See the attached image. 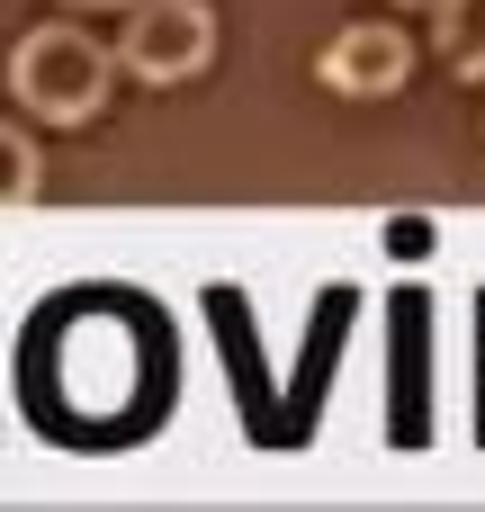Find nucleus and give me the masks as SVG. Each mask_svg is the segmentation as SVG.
Here are the masks:
<instances>
[{
    "label": "nucleus",
    "instance_id": "obj_3",
    "mask_svg": "<svg viewBox=\"0 0 485 512\" xmlns=\"http://www.w3.org/2000/svg\"><path fill=\"white\" fill-rule=\"evenodd\" d=\"M315 72H324V90H342V99H396L405 72H414V45H405L387 18H360V27H342V36L315 54Z\"/></svg>",
    "mask_w": 485,
    "mask_h": 512
},
{
    "label": "nucleus",
    "instance_id": "obj_5",
    "mask_svg": "<svg viewBox=\"0 0 485 512\" xmlns=\"http://www.w3.org/2000/svg\"><path fill=\"white\" fill-rule=\"evenodd\" d=\"M45 189V162H36V144L18 135V126H0V207H27Z\"/></svg>",
    "mask_w": 485,
    "mask_h": 512
},
{
    "label": "nucleus",
    "instance_id": "obj_6",
    "mask_svg": "<svg viewBox=\"0 0 485 512\" xmlns=\"http://www.w3.org/2000/svg\"><path fill=\"white\" fill-rule=\"evenodd\" d=\"M63 9H135V0H63Z\"/></svg>",
    "mask_w": 485,
    "mask_h": 512
},
{
    "label": "nucleus",
    "instance_id": "obj_2",
    "mask_svg": "<svg viewBox=\"0 0 485 512\" xmlns=\"http://www.w3.org/2000/svg\"><path fill=\"white\" fill-rule=\"evenodd\" d=\"M207 54H216V9H207V0H135V9H126L117 63H126L135 81L171 90V81L207 72Z\"/></svg>",
    "mask_w": 485,
    "mask_h": 512
},
{
    "label": "nucleus",
    "instance_id": "obj_7",
    "mask_svg": "<svg viewBox=\"0 0 485 512\" xmlns=\"http://www.w3.org/2000/svg\"><path fill=\"white\" fill-rule=\"evenodd\" d=\"M396 9H441V0H396Z\"/></svg>",
    "mask_w": 485,
    "mask_h": 512
},
{
    "label": "nucleus",
    "instance_id": "obj_4",
    "mask_svg": "<svg viewBox=\"0 0 485 512\" xmlns=\"http://www.w3.org/2000/svg\"><path fill=\"white\" fill-rule=\"evenodd\" d=\"M432 45L459 81H485V0H441L432 9Z\"/></svg>",
    "mask_w": 485,
    "mask_h": 512
},
{
    "label": "nucleus",
    "instance_id": "obj_1",
    "mask_svg": "<svg viewBox=\"0 0 485 512\" xmlns=\"http://www.w3.org/2000/svg\"><path fill=\"white\" fill-rule=\"evenodd\" d=\"M108 81H117V54L99 45V36H81V27H27L18 45H9V99L27 108V117H45V126H81V117H99L108 108Z\"/></svg>",
    "mask_w": 485,
    "mask_h": 512
}]
</instances>
